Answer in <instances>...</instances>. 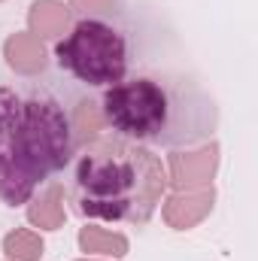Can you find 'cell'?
I'll list each match as a JSON object with an SVG mask.
<instances>
[{"label":"cell","mask_w":258,"mask_h":261,"mask_svg":"<svg viewBox=\"0 0 258 261\" xmlns=\"http://www.w3.org/2000/svg\"><path fill=\"white\" fill-rule=\"evenodd\" d=\"M58 64L88 85L119 82L125 73V40L104 21L85 18L58 43Z\"/></svg>","instance_id":"3957f363"},{"label":"cell","mask_w":258,"mask_h":261,"mask_svg":"<svg viewBox=\"0 0 258 261\" xmlns=\"http://www.w3.org/2000/svg\"><path fill=\"white\" fill-rule=\"evenodd\" d=\"M3 55L15 73H40L46 67L43 40H37L34 34H12L3 46Z\"/></svg>","instance_id":"9c48e42d"},{"label":"cell","mask_w":258,"mask_h":261,"mask_svg":"<svg viewBox=\"0 0 258 261\" xmlns=\"http://www.w3.org/2000/svg\"><path fill=\"white\" fill-rule=\"evenodd\" d=\"M28 24L37 40H58L70 24V6L61 0H37L28 12Z\"/></svg>","instance_id":"ba28073f"},{"label":"cell","mask_w":258,"mask_h":261,"mask_svg":"<svg viewBox=\"0 0 258 261\" xmlns=\"http://www.w3.org/2000/svg\"><path fill=\"white\" fill-rule=\"evenodd\" d=\"M216 167H219V146L216 143L194 149V152H173L170 155V182L176 186V192L203 189L216 176Z\"/></svg>","instance_id":"5b68a950"},{"label":"cell","mask_w":258,"mask_h":261,"mask_svg":"<svg viewBox=\"0 0 258 261\" xmlns=\"http://www.w3.org/2000/svg\"><path fill=\"white\" fill-rule=\"evenodd\" d=\"M79 261H88V258H79Z\"/></svg>","instance_id":"9a60e30c"},{"label":"cell","mask_w":258,"mask_h":261,"mask_svg":"<svg viewBox=\"0 0 258 261\" xmlns=\"http://www.w3.org/2000/svg\"><path fill=\"white\" fill-rule=\"evenodd\" d=\"M213 200H216V192L210 186L203 189H183V192H173L164 203V222L176 231H186V228H194L197 222H203L213 210Z\"/></svg>","instance_id":"8992f818"},{"label":"cell","mask_w":258,"mask_h":261,"mask_svg":"<svg viewBox=\"0 0 258 261\" xmlns=\"http://www.w3.org/2000/svg\"><path fill=\"white\" fill-rule=\"evenodd\" d=\"M3 252H6V258L9 261H37L43 255V240H40V234H34V231H12V234H6V240H3Z\"/></svg>","instance_id":"7c38bea8"},{"label":"cell","mask_w":258,"mask_h":261,"mask_svg":"<svg viewBox=\"0 0 258 261\" xmlns=\"http://www.w3.org/2000/svg\"><path fill=\"white\" fill-rule=\"evenodd\" d=\"M79 246H82V252H94V255H113V258L128 255V237L125 234L104 231L94 225L79 231Z\"/></svg>","instance_id":"8fae6325"},{"label":"cell","mask_w":258,"mask_h":261,"mask_svg":"<svg viewBox=\"0 0 258 261\" xmlns=\"http://www.w3.org/2000/svg\"><path fill=\"white\" fill-rule=\"evenodd\" d=\"M0 137L40 179L49 170H61L70 158V125L52 100L21 103L9 88H0Z\"/></svg>","instance_id":"7a4b0ae2"},{"label":"cell","mask_w":258,"mask_h":261,"mask_svg":"<svg viewBox=\"0 0 258 261\" xmlns=\"http://www.w3.org/2000/svg\"><path fill=\"white\" fill-rule=\"evenodd\" d=\"M28 219L43 231H58L64 225V189L49 186L40 197H34V203L28 206Z\"/></svg>","instance_id":"30bf717a"},{"label":"cell","mask_w":258,"mask_h":261,"mask_svg":"<svg viewBox=\"0 0 258 261\" xmlns=\"http://www.w3.org/2000/svg\"><path fill=\"white\" fill-rule=\"evenodd\" d=\"M37 182H40V176L0 143V197L6 203H12V206L24 203L28 197L34 195Z\"/></svg>","instance_id":"52a82bcc"},{"label":"cell","mask_w":258,"mask_h":261,"mask_svg":"<svg viewBox=\"0 0 258 261\" xmlns=\"http://www.w3.org/2000/svg\"><path fill=\"white\" fill-rule=\"evenodd\" d=\"M104 113L91 103V100H82L79 107H76V113H73V130H76V140L79 143H88V140H94L97 137V130L104 128Z\"/></svg>","instance_id":"4fadbf2b"},{"label":"cell","mask_w":258,"mask_h":261,"mask_svg":"<svg viewBox=\"0 0 258 261\" xmlns=\"http://www.w3.org/2000/svg\"><path fill=\"white\" fill-rule=\"evenodd\" d=\"M104 119L128 137H155L167 119V94L152 79L113 85L104 97Z\"/></svg>","instance_id":"277c9868"},{"label":"cell","mask_w":258,"mask_h":261,"mask_svg":"<svg viewBox=\"0 0 258 261\" xmlns=\"http://www.w3.org/2000/svg\"><path fill=\"white\" fill-rule=\"evenodd\" d=\"M79 210L107 222H146L167 189L161 161L125 140H97L76 167Z\"/></svg>","instance_id":"6da1fadb"},{"label":"cell","mask_w":258,"mask_h":261,"mask_svg":"<svg viewBox=\"0 0 258 261\" xmlns=\"http://www.w3.org/2000/svg\"><path fill=\"white\" fill-rule=\"evenodd\" d=\"M116 0H70L73 12H110Z\"/></svg>","instance_id":"5bb4252c"}]
</instances>
